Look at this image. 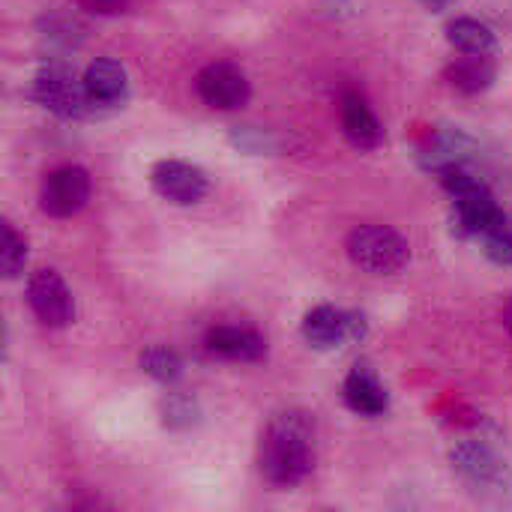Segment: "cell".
Listing matches in <instances>:
<instances>
[{
	"mask_svg": "<svg viewBox=\"0 0 512 512\" xmlns=\"http://www.w3.org/2000/svg\"><path fill=\"white\" fill-rule=\"evenodd\" d=\"M315 468V426L303 411L276 414L258 447V471L276 489H294Z\"/></svg>",
	"mask_w": 512,
	"mask_h": 512,
	"instance_id": "1",
	"label": "cell"
},
{
	"mask_svg": "<svg viewBox=\"0 0 512 512\" xmlns=\"http://www.w3.org/2000/svg\"><path fill=\"white\" fill-rule=\"evenodd\" d=\"M27 96L51 111L54 117H63V120H84V117H99L90 93H87V84H84V75L78 78V72L63 60V57H48L39 63L33 81H30V90Z\"/></svg>",
	"mask_w": 512,
	"mask_h": 512,
	"instance_id": "2",
	"label": "cell"
},
{
	"mask_svg": "<svg viewBox=\"0 0 512 512\" xmlns=\"http://www.w3.org/2000/svg\"><path fill=\"white\" fill-rule=\"evenodd\" d=\"M450 462L453 471L462 477V483L486 501H504V495L512 492V471L507 468V462L483 441L456 444Z\"/></svg>",
	"mask_w": 512,
	"mask_h": 512,
	"instance_id": "3",
	"label": "cell"
},
{
	"mask_svg": "<svg viewBox=\"0 0 512 512\" xmlns=\"http://www.w3.org/2000/svg\"><path fill=\"white\" fill-rule=\"evenodd\" d=\"M348 255L372 276H393L408 267L411 246L390 225H360L348 234Z\"/></svg>",
	"mask_w": 512,
	"mask_h": 512,
	"instance_id": "4",
	"label": "cell"
},
{
	"mask_svg": "<svg viewBox=\"0 0 512 512\" xmlns=\"http://www.w3.org/2000/svg\"><path fill=\"white\" fill-rule=\"evenodd\" d=\"M93 195V177L81 165H60L45 174L39 186V207L51 219L78 216Z\"/></svg>",
	"mask_w": 512,
	"mask_h": 512,
	"instance_id": "5",
	"label": "cell"
},
{
	"mask_svg": "<svg viewBox=\"0 0 512 512\" xmlns=\"http://www.w3.org/2000/svg\"><path fill=\"white\" fill-rule=\"evenodd\" d=\"M27 306L33 318L48 330H63L75 321V297L66 285V279L51 270L39 267L27 279Z\"/></svg>",
	"mask_w": 512,
	"mask_h": 512,
	"instance_id": "6",
	"label": "cell"
},
{
	"mask_svg": "<svg viewBox=\"0 0 512 512\" xmlns=\"http://www.w3.org/2000/svg\"><path fill=\"white\" fill-rule=\"evenodd\" d=\"M300 333L306 345L318 351H333L345 342H360L366 336V318L360 312H345V309L324 303L303 315Z\"/></svg>",
	"mask_w": 512,
	"mask_h": 512,
	"instance_id": "7",
	"label": "cell"
},
{
	"mask_svg": "<svg viewBox=\"0 0 512 512\" xmlns=\"http://www.w3.org/2000/svg\"><path fill=\"white\" fill-rule=\"evenodd\" d=\"M195 90H198L201 102L216 111H237L252 99V84H249L246 72L225 60L207 63L195 78Z\"/></svg>",
	"mask_w": 512,
	"mask_h": 512,
	"instance_id": "8",
	"label": "cell"
},
{
	"mask_svg": "<svg viewBox=\"0 0 512 512\" xmlns=\"http://www.w3.org/2000/svg\"><path fill=\"white\" fill-rule=\"evenodd\" d=\"M150 186L159 198L189 207L198 204L210 192V177L204 168L183 162V159H159L150 168Z\"/></svg>",
	"mask_w": 512,
	"mask_h": 512,
	"instance_id": "9",
	"label": "cell"
},
{
	"mask_svg": "<svg viewBox=\"0 0 512 512\" xmlns=\"http://www.w3.org/2000/svg\"><path fill=\"white\" fill-rule=\"evenodd\" d=\"M204 348H207V354L228 360V363H261V360H267V339L252 327H231V324L210 327L204 336Z\"/></svg>",
	"mask_w": 512,
	"mask_h": 512,
	"instance_id": "10",
	"label": "cell"
},
{
	"mask_svg": "<svg viewBox=\"0 0 512 512\" xmlns=\"http://www.w3.org/2000/svg\"><path fill=\"white\" fill-rule=\"evenodd\" d=\"M84 84L87 93L96 105V111H114L129 99V75L126 66L114 57H96L84 69Z\"/></svg>",
	"mask_w": 512,
	"mask_h": 512,
	"instance_id": "11",
	"label": "cell"
},
{
	"mask_svg": "<svg viewBox=\"0 0 512 512\" xmlns=\"http://www.w3.org/2000/svg\"><path fill=\"white\" fill-rule=\"evenodd\" d=\"M471 156H474V141L462 129H435L417 147V162L435 174L456 168V165H465Z\"/></svg>",
	"mask_w": 512,
	"mask_h": 512,
	"instance_id": "12",
	"label": "cell"
},
{
	"mask_svg": "<svg viewBox=\"0 0 512 512\" xmlns=\"http://www.w3.org/2000/svg\"><path fill=\"white\" fill-rule=\"evenodd\" d=\"M342 396H345V405L360 414V417H384L387 408H390V393L387 387L381 384L378 372L366 363H357L348 378H345V387H342Z\"/></svg>",
	"mask_w": 512,
	"mask_h": 512,
	"instance_id": "13",
	"label": "cell"
},
{
	"mask_svg": "<svg viewBox=\"0 0 512 512\" xmlns=\"http://www.w3.org/2000/svg\"><path fill=\"white\" fill-rule=\"evenodd\" d=\"M339 111H342V132L351 147L378 150L384 144V126L360 93H345Z\"/></svg>",
	"mask_w": 512,
	"mask_h": 512,
	"instance_id": "14",
	"label": "cell"
},
{
	"mask_svg": "<svg viewBox=\"0 0 512 512\" xmlns=\"http://www.w3.org/2000/svg\"><path fill=\"white\" fill-rule=\"evenodd\" d=\"M495 78H498V66L486 54H465L444 69V81L465 96L486 93L495 84Z\"/></svg>",
	"mask_w": 512,
	"mask_h": 512,
	"instance_id": "15",
	"label": "cell"
},
{
	"mask_svg": "<svg viewBox=\"0 0 512 512\" xmlns=\"http://www.w3.org/2000/svg\"><path fill=\"white\" fill-rule=\"evenodd\" d=\"M447 42L462 54H486V57H492L498 48L495 30L486 21L468 15H459L447 24Z\"/></svg>",
	"mask_w": 512,
	"mask_h": 512,
	"instance_id": "16",
	"label": "cell"
},
{
	"mask_svg": "<svg viewBox=\"0 0 512 512\" xmlns=\"http://www.w3.org/2000/svg\"><path fill=\"white\" fill-rule=\"evenodd\" d=\"M36 30L57 51H75L84 42V36H87V27L72 12H60V9L42 12L36 18Z\"/></svg>",
	"mask_w": 512,
	"mask_h": 512,
	"instance_id": "17",
	"label": "cell"
},
{
	"mask_svg": "<svg viewBox=\"0 0 512 512\" xmlns=\"http://www.w3.org/2000/svg\"><path fill=\"white\" fill-rule=\"evenodd\" d=\"M138 366L144 375H150L156 384H165V387H174L183 381L186 375V363L177 351L171 348H162V345H153V348H144L138 354Z\"/></svg>",
	"mask_w": 512,
	"mask_h": 512,
	"instance_id": "18",
	"label": "cell"
},
{
	"mask_svg": "<svg viewBox=\"0 0 512 512\" xmlns=\"http://www.w3.org/2000/svg\"><path fill=\"white\" fill-rule=\"evenodd\" d=\"M201 405L189 393H165L159 402V420L171 432H189L201 423Z\"/></svg>",
	"mask_w": 512,
	"mask_h": 512,
	"instance_id": "19",
	"label": "cell"
},
{
	"mask_svg": "<svg viewBox=\"0 0 512 512\" xmlns=\"http://www.w3.org/2000/svg\"><path fill=\"white\" fill-rule=\"evenodd\" d=\"M24 267H27V240L15 231L12 222H3V246H0L3 279H18Z\"/></svg>",
	"mask_w": 512,
	"mask_h": 512,
	"instance_id": "20",
	"label": "cell"
},
{
	"mask_svg": "<svg viewBox=\"0 0 512 512\" xmlns=\"http://www.w3.org/2000/svg\"><path fill=\"white\" fill-rule=\"evenodd\" d=\"M438 177H441V186L447 189V195H450L453 201H465V198L489 195V186H486L480 177L468 174V171H465V165L447 168V171H441Z\"/></svg>",
	"mask_w": 512,
	"mask_h": 512,
	"instance_id": "21",
	"label": "cell"
},
{
	"mask_svg": "<svg viewBox=\"0 0 512 512\" xmlns=\"http://www.w3.org/2000/svg\"><path fill=\"white\" fill-rule=\"evenodd\" d=\"M228 141L243 150V153H252V156H264V153H276L279 150V138L267 129H258V126H234L228 132Z\"/></svg>",
	"mask_w": 512,
	"mask_h": 512,
	"instance_id": "22",
	"label": "cell"
},
{
	"mask_svg": "<svg viewBox=\"0 0 512 512\" xmlns=\"http://www.w3.org/2000/svg\"><path fill=\"white\" fill-rule=\"evenodd\" d=\"M483 243V252L495 261V264H512V225H498V228H489L483 237H477Z\"/></svg>",
	"mask_w": 512,
	"mask_h": 512,
	"instance_id": "23",
	"label": "cell"
},
{
	"mask_svg": "<svg viewBox=\"0 0 512 512\" xmlns=\"http://www.w3.org/2000/svg\"><path fill=\"white\" fill-rule=\"evenodd\" d=\"M81 9H87L90 15H102V18H111V15H123L129 12L132 0H78Z\"/></svg>",
	"mask_w": 512,
	"mask_h": 512,
	"instance_id": "24",
	"label": "cell"
},
{
	"mask_svg": "<svg viewBox=\"0 0 512 512\" xmlns=\"http://www.w3.org/2000/svg\"><path fill=\"white\" fill-rule=\"evenodd\" d=\"M429 12H444V9H450L453 3H459V0H420Z\"/></svg>",
	"mask_w": 512,
	"mask_h": 512,
	"instance_id": "25",
	"label": "cell"
},
{
	"mask_svg": "<svg viewBox=\"0 0 512 512\" xmlns=\"http://www.w3.org/2000/svg\"><path fill=\"white\" fill-rule=\"evenodd\" d=\"M504 327L510 330V336H512V300L507 303V309H504Z\"/></svg>",
	"mask_w": 512,
	"mask_h": 512,
	"instance_id": "26",
	"label": "cell"
}]
</instances>
